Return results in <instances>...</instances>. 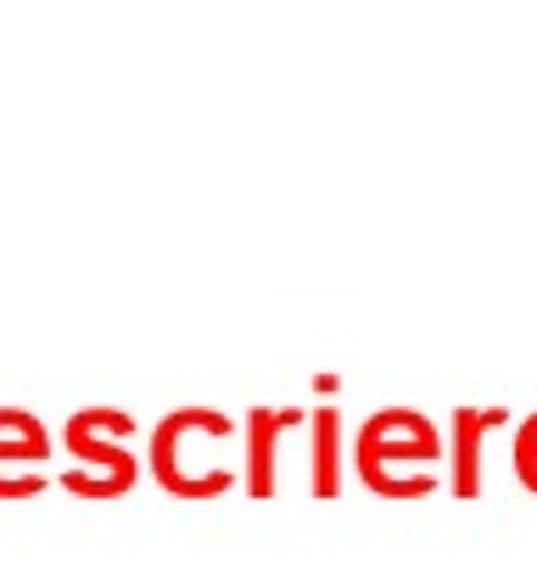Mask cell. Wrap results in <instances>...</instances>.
Segmentation results:
<instances>
[{"mask_svg":"<svg viewBox=\"0 0 537 570\" xmlns=\"http://www.w3.org/2000/svg\"><path fill=\"white\" fill-rule=\"evenodd\" d=\"M515 475H520V487L537 498V414L520 420V431H515Z\"/></svg>","mask_w":537,"mask_h":570,"instance_id":"ba28073f","label":"cell"},{"mask_svg":"<svg viewBox=\"0 0 537 570\" xmlns=\"http://www.w3.org/2000/svg\"><path fill=\"white\" fill-rule=\"evenodd\" d=\"M51 459V436L29 409H0V498L23 503L35 492H46V475H7V464H40Z\"/></svg>","mask_w":537,"mask_h":570,"instance_id":"277c9868","label":"cell"},{"mask_svg":"<svg viewBox=\"0 0 537 570\" xmlns=\"http://www.w3.org/2000/svg\"><path fill=\"white\" fill-rule=\"evenodd\" d=\"M230 431H235V425H230V414H218V409H202V403L174 409V414H163L157 431H152L146 470L157 475V487H163L168 498H191V503H196V498H218V492L235 487V470L218 464V470H207V475L196 481V475L179 470V448H185V436H230Z\"/></svg>","mask_w":537,"mask_h":570,"instance_id":"6da1fadb","label":"cell"},{"mask_svg":"<svg viewBox=\"0 0 537 570\" xmlns=\"http://www.w3.org/2000/svg\"><path fill=\"white\" fill-rule=\"evenodd\" d=\"M309 414L303 409H246V492L275 498V448L286 431H297Z\"/></svg>","mask_w":537,"mask_h":570,"instance_id":"8992f818","label":"cell"},{"mask_svg":"<svg viewBox=\"0 0 537 570\" xmlns=\"http://www.w3.org/2000/svg\"><path fill=\"white\" fill-rule=\"evenodd\" d=\"M309 492L314 498H336L342 492V409H320L314 414V448H309Z\"/></svg>","mask_w":537,"mask_h":570,"instance_id":"52a82bcc","label":"cell"},{"mask_svg":"<svg viewBox=\"0 0 537 570\" xmlns=\"http://www.w3.org/2000/svg\"><path fill=\"white\" fill-rule=\"evenodd\" d=\"M504 425H509L504 409H453V442H448V492L453 498L470 503L481 492V442Z\"/></svg>","mask_w":537,"mask_h":570,"instance_id":"5b68a950","label":"cell"},{"mask_svg":"<svg viewBox=\"0 0 537 570\" xmlns=\"http://www.w3.org/2000/svg\"><path fill=\"white\" fill-rule=\"evenodd\" d=\"M448 448L437 442V425L414 409H381L359 425V442H353V475L359 487L375 492L381 481V459H420V464H437Z\"/></svg>","mask_w":537,"mask_h":570,"instance_id":"7a4b0ae2","label":"cell"},{"mask_svg":"<svg viewBox=\"0 0 537 570\" xmlns=\"http://www.w3.org/2000/svg\"><path fill=\"white\" fill-rule=\"evenodd\" d=\"M113 436H135V420L118 414V409H79V414L68 420V431H62V442H68L85 464H101V470H107L96 503L124 498V492L140 481V459H135L129 448H118Z\"/></svg>","mask_w":537,"mask_h":570,"instance_id":"3957f363","label":"cell"}]
</instances>
